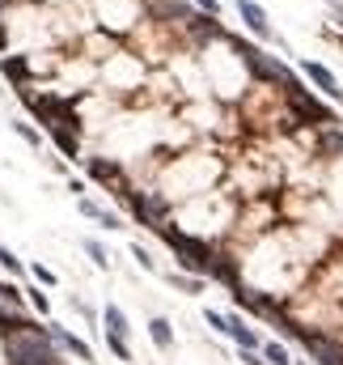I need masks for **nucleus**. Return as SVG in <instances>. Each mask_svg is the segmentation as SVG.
Wrapping results in <instances>:
<instances>
[{"mask_svg":"<svg viewBox=\"0 0 343 365\" xmlns=\"http://www.w3.org/2000/svg\"><path fill=\"white\" fill-rule=\"evenodd\" d=\"M132 259H136L140 268H149V272H153V259H149V251H144L140 242H132Z\"/></svg>","mask_w":343,"mask_h":365,"instance_id":"6ab92c4d","label":"nucleus"},{"mask_svg":"<svg viewBox=\"0 0 343 365\" xmlns=\"http://www.w3.org/2000/svg\"><path fill=\"white\" fill-rule=\"evenodd\" d=\"M301 72H306V77H310V81H314V85H318V89H322L327 98H335V102H343L339 77H335V72H331L327 64H318V60H301Z\"/></svg>","mask_w":343,"mask_h":365,"instance_id":"f03ea898","label":"nucleus"},{"mask_svg":"<svg viewBox=\"0 0 343 365\" xmlns=\"http://www.w3.org/2000/svg\"><path fill=\"white\" fill-rule=\"evenodd\" d=\"M204 9V17H221V0H195Z\"/></svg>","mask_w":343,"mask_h":365,"instance_id":"aec40b11","label":"nucleus"},{"mask_svg":"<svg viewBox=\"0 0 343 365\" xmlns=\"http://www.w3.org/2000/svg\"><path fill=\"white\" fill-rule=\"evenodd\" d=\"M30 272H34V281H38V285H55V272H51V268H42V264H30Z\"/></svg>","mask_w":343,"mask_h":365,"instance_id":"a211bd4d","label":"nucleus"},{"mask_svg":"<svg viewBox=\"0 0 343 365\" xmlns=\"http://www.w3.org/2000/svg\"><path fill=\"white\" fill-rule=\"evenodd\" d=\"M47 332H51V336H55V340H59V344L72 353V357H81V361H93V349H89L85 340H76V336H72L64 323H47Z\"/></svg>","mask_w":343,"mask_h":365,"instance_id":"39448f33","label":"nucleus"},{"mask_svg":"<svg viewBox=\"0 0 343 365\" xmlns=\"http://www.w3.org/2000/svg\"><path fill=\"white\" fill-rule=\"evenodd\" d=\"M25 293H30V306H34L38 315H47V310H51V302H47V293H42V289H25Z\"/></svg>","mask_w":343,"mask_h":365,"instance_id":"f3484780","label":"nucleus"},{"mask_svg":"<svg viewBox=\"0 0 343 365\" xmlns=\"http://www.w3.org/2000/svg\"><path fill=\"white\" fill-rule=\"evenodd\" d=\"M13 132H17V136H21V140H25V145H34V149H38V145H42V136H38V132H34V128H30V123H13Z\"/></svg>","mask_w":343,"mask_h":365,"instance_id":"2eb2a0df","label":"nucleus"},{"mask_svg":"<svg viewBox=\"0 0 343 365\" xmlns=\"http://www.w3.org/2000/svg\"><path fill=\"white\" fill-rule=\"evenodd\" d=\"M51 132H55V145H59V149H64L68 157H76V153H81V149H76V140H72V136H68L64 128H51ZM76 162H81V157H76Z\"/></svg>","mask_w":343,"mask_h":365,"instance_id":"ddd939ff","label":"nucleus"},{"mask_svg":"<svg viewBox=\"0 0 343 365\" xmlns=\"http://www.w3.org/2000/svg\"><path fill=\"white\" fill-rule=\"evenodd\" d=\"M102 323H106V336H123V340H127V332H132V327H127V315H123L119 306H106V310H102Z\"/></svg>","mask_w":343,"mask_h":365,"instance_id":"6e6552de","label":"nucleus"},{"mask_svg":"<svg viewBox=\"0 0 343 365\" xmlns=\"http://www.w3.org/2000/svg\"><path fill=\"white\" fill-rule=\"evenodd\" d=\"M0 264H4L8 272H21V264H17V255H13V251H4V247H0Z\"/></svg>","mask_w":343,"mask_h":365,"instance_id":"412c9836","label":"nucleus"},{"mask_svg":"<svg viewBox=\"0 0 343 365\" xmlns=\"http://www.w3.org/2000/svg\"><path fill=\"white\" fill-rule=\"evenodd\" d=\"M0 68H4L8 81H21V77H25V60H21V55H17V60H0Z\"/></svg>","mask_w":343,"mask_h":365,"instance_id":"f8f14e48","label":"nucleus"},{"mask_svg":"<svg viewBox=\"0 0 343 365\" xmlns=\"http://www.w3.org/2000/svg\"><path fill=\"white\" fill-rule=\"evenodd\" d=\"M89 170H93L98 179H106V183H115V179H119V170H115V166H106V162H98V157L89 162Z\"/></svg>","mask_w":343,"mask_h":365,"instance_id":"dca6fc26","label":"nucleus"},{"mask_svg":"<svg viewBox=\"0 0 343 365\" xmlns=\"http://www.w3.org/2000/svg\"><path fill=\"white\" fill-rule=\"evenodd\" d=\"M229 319V340L238 344V349H250V353H259L263 349V336L255 332V327H246V319L242 315H225Z\"/></svg>","mask_w":343,"mask_h":365,"instance_id":"20e7f679","label":"nucleus"},{"mask_svg":"<svg viewBox=\"0 0 343 365\" xmlns=\"http://www.w3.org/2000/svg\"><path fill=\"white\" fill-rule=\"evenodd\" d=\"M76 208H81V217H93V221H102L106 230H119V217H115L110 208H102V204H93L89 196H76Z\"/></svg>","mask_w":343,"mask_h":365,"instance_id":"0eeeda50","label":"nucleus"},{"mask_svg":"<svg viewBox=\"0 0 343 365\" xmlns=\"http://www.w3.org/2000/svg\"><path fill=\"white\" fill-rule=\"evenodd\" d=\"M259 353H263V361H267V365H293L289 349H284L280 340H263V349H259Z\"/></svg>","mask_w":343,"mask_h":365,"instance_id":"9d476101","label":"nucleus"},{"mask_svg":"<svg viewBox=\"0 0 343 365\" xmlns=\"http://www.w3.org/2000/svg\"><path fill=\"white\" fill-rule=\"evenodd\" d=\"M81 247H85V255H89V259H93V264H98V268H102V272H106V268H110V259H106V247H102V242H98V238H85V242H81Z\"/></svg>","mask_w":343,"mask_h":365,"instance_id":"9b49d317","label":"nucleus"},{"mask_svg":"<svg viewBox=\"0 0 343 365\" xmlns=\"http://www.w3.org/2000/svg\"><path fill=\"white\" fill-rule=\"evenodd\" d=\"M204 323H208L212 332H221V336H229V319H225L221 310H204Z\"/></svg>","mask_w":343,"mask_h":365,"instance_id":"4468645a","label":"nucleus"},{"mask_svg":"<svg viewBox=\"0 0 343 365\" xmlns=\"http://www.w3.org/2000/svg\"><path fill=\"white\" fill-rule=\"evenodd\" d=\"M238 17H242V21H246V30H250V34H259L263 43H272V38H276L272 17H267V9H263V4H255V0H238Z\"/></svg>","mask_w":343,"mask_h":365,"instance_id":"f257e3e1","label":"nucleus"},{"mask_svg":"<svg viewBox=\"0 0 343 365\" xmlns=\"http://www.w3.org/2000/svg\"><path fill=\"white\" fill-rule=\"evenodd\" d=\"M149 340H153L161 353H170V349H174V323H170L165 315H153V319H149Z\"/></svg>","mask_w":343,"mask_h":365,"instance_id":"423d86ee","label":"nucleus"},{"mask_svg":"<svg viewBox=\"0 0 343 365\" xmlns=\"http://www.w3.org/2000/svg\"><path fill=\"white\" fill-rule=\"evenodd\" d=\"M293 365H310V361H293Z\"/></svg>","mask_w":343,"mask_h":365,"instance_id":"5701e85b","label":"nucleus"},{"mask_svg":"<svg viewBox=\"0 0 343 365\" xmlns=\"http://www.w3.org/2000/svg\"><path fill=\"white\" fill-rule=\"evenodd\" d=\"M170 285L182 289V293H191V298L204 293V276H191V272H170Z\"/></svg>","mask_w":343,"mask_h":365,"instance_id":"1a4fd4ad","label":"nucleus"},{"mask_svg":"<svg viewBox=\"0 0 343 365\" xmlns=\"http://www.w3.org/2000/svg\"><path fill=\"white\" fill-rule=\"evenodd\" d=\"M289 102H293V106H297V111H301L310 123H335V115H331L322 102H314V98H310L301 85H289Z\"/></svg>","mask_w":343,"mask_h":365,"instance_id":"7ed1b4c3","label":"nucleus"},{"mask_svg":"<svg viewBox=\"0 0 343 365\" xmlns=\"http://www.w3.org/2000/svg\"><path fill=\"white\" fill-rule=\"evenodd\" d=\"M238 353H242V365H267L263 353H250V349H238Z\"/></svg>","mask_w":343,"mask_h":365,"instance_id":"4be33fe9","label":"nucleus"}]
</instances>
